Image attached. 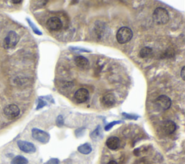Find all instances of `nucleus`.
Wrapping results in <instances>:
<instances>
[{"mask_svg":"<svg viewBox=\"0 0 185 164\" xmlns=\"http://www.w3.org/2000/svg\"><path fill=\"white\" fill-rule=\"evenodd\" d=\"M56 123H57V125L59 127H62L64 125V119L63 116L62 115H59L57 116V120H56Z\"/></svg>","mask_w":185,"mask_h":164,"instance_id":"4be33fe9","label":"nucleus"},{"mask_svg":"<svg viewBox=\"0 0 185 164\" xmlns=\"http://www.w3.org/2000/svg\"><path fill=\"white\" fill-rule=\"evenodd\" d=\"M107 164H118V163L116 160H110L109 162H108Z\"/></svg>","mask_w":185,"mask_h":164,"instance_id":"bb28decb","label":"nucleus"},{"mask_svg":"<svg viewBox=\"0 0 185 164\" xmlns=\"http://www.w3.org/2000/svg\"><path fill=\"white\" fill-rule=\"evenodd\" d=\"M89 92L86 88H80L75 93V99L78 103H82L86 102L89 98Z\"/></svg>","mask_w":185,"mask_h":164,"instance_id":"1a4fd4ad","label":"nucleus"},{"mask_svg":"<svg viewBox=\"0 0 185 164\" xmlns=\"http://www.w3.org/2000/svg\"><path fill=\"white\" fill-rule=\"evenodd\" d=\"M106 145L110 150H116L120 147L121 141L119 139V137H116V136H111V137H109L106 140Z\"/></svg>","mask_w":185,"mask_h":164,"instance_id":"9b49d317","label":"nucleus"},{"mask_svg":"<svg viewBox=\"0 0 185 164\" xmlns=\"http://www.w3.org/2000/svg\"><path fill=\"white\" fill-rule=\"evenodd\" d=\"M176 125L173 121H166L163 124V131L166 134H171L175 132Z\"/></svg>","mask_w":185,"mask_h":164,"instance_id":"ddd939ff","label":"nucleus"},{"mask_svg":"<svg viewBox=\"0 0 185 164\" xmlns=\"http://www.w3.org/2000/svg\"><path fill=\"white\" fill-rule=\"evenodd\" d=\"M102 106L106 108H110L114 106L116 103V98L114 93H106L103 96L101 100Z\"/></svg>","mask_w":185,"mask_h":164,"instance_id":"9d476101","label":"nucleus"},{"mask_svg":"<svg viewBox=\"0 0 185 164\" xmlns=\"http://www.w3.org/2000/svg\"><path fill=\"white\" fill-rule=\"evenodd\" d=\"M47 28L51 31H58L62 28V20L57 17H50L46 22Z\"/></svg>","mask_w":185,"mask_h":164,"instance_id":"0eeeda50","label":"nucleus"},{"mask_svg":"<svg viewBox=\"0 0 185 164\" xmlns=\"http://www.w3.org/2000/svg\"><path fill=\"white\" fill-rule=\"evenodd\" d=\"M26 20H27L28 22L29 25L30 26L31 29H32L33 31V32L35 33L36 34H37V35H38V36H41V35H42L41 31H40V30H38V28L36 27V26L35 25H34L33 23L32 22H31L30 20V19H28V18H27Z\"/></svg>","mask_w":185,"mask_h":164,"instance_id":"a211bd4d","label":"nucleus"},{"mask_svg":"<svg viewBox=\"0 0 185 164\" xmlns=\"http://www.w3.org/2000/svg\"><path fill=\"white\" fill-rule=\"evenodd\" d=\"M32 137L36 140L43 144H46L50 140V134L48 132L38 128H33L32 129Z\"/></svg>","mask_w":185,"mask_h":164,"instance_id":"39448f33","label":"nucleus"},{"mask_svg":"<svg viewBox=\"0 0 185 164\" xmlns=\"http://www.w3.org/2000/svg\"><path fill=\"white\" fill-rule=\"evenodd\" d=\"M184 69H185V67H182V70H181V78H182V80H185Z\"/></svg>","mask_w":185,"mask_h":164,"instance_id":"393cba45","label":"nucleus"},{"mask_svg":"<svg viewBox=\"0 0 185 164\" xmlns=\"http://www.w3.org/2000/svg\"><path fill=\"white\" fill-rule=\"evenodd\" d=\"M11 2L13 3V4H21L22 2V1H20V0H18V1H11Z\"/></svg>","mask_w":185,"mask_h":164,"instance_id":"a878e982","label":"nucleus"},{"mask_svg":"<svg viewBox=\"0 0 185 164\" xmlns=\"http://www.w3.org/2000/svg\"><path fill=\"white\" fill-rule=\"evenodd\" d=\"M70 51L75 52H91V51L90 49H85V48H80V47H74V46H70Z\"/></svg>","mask_w":185,"mask_h":164,"instance_id":"6ab92c4d","label":"nucleus"},{"mask_svg":"<svg viewBox=\"0 0 185 164\" xmlns=\"http://www.w3.org/2000/svg\"><path fill=\"white\" fill-rule=\"evenodd\" d=\"M122 115H123L126 119H134V120H137L139 118V116L135 115V114H127V113H122Z\"/></svg>","mask_w":185,"mask_h":164,"instance_id":"412c9836","label":"nucleus"},{"mask_svg":"<svg viewBox=\"0 0 185 164\" xmlns=\"http://www.w3.org/2000/svg\"><path fill=\"white\" fill-rule=\"evenodd\" d=\"M101 135V127L99 126V127H98L97 128H96V129H95L93 132H91V137L92 140H96L99 138Z\"/></svg>","mask_w":185,"mask_h":164,"instance_id":"f3484780","label":"nucleus"},{"mask_svg":"<svg viewBox=\"0 0 185 164\" xmlns=\"http://www.w3.org/2000/svg\"><path fill=\"white\" fill-rule=\"evenodd\" d=\"M153 19L155 23L165 25L169 21V14L164 8L158 7L153 13Z\"/></svg>","mask_w":185,"mask_h":164,"instance_id":"f257e3e1","label":"nucleus"},{"mask_svg":"<svg viewBox=\"0 0 185 164\" xmlns=\"http://www.w3.org/2000/svg\"><path fill=\"white\" fill-rule=\"evenodd\" d=\"M133 33L130 28L122 27L119 29L117 33V40L120 44H126L132 39Z\"/></svg>","mask_w":185,"mask_h":164,"instance_id":"7ed1b4c3","label":"nucleus"},{"mask_svg":"<svg viewBox=\"0 0 185 164\" xmlns=\"http://www.w3.org/2000/svg\"><path fill=\"white\" fill-rule=\"evenodd\" d=\"M78 150L80 153L84 154V155H88V154L91 153L92 152V147H91V145L89 143H85L80 145L78 147Z\"/></svg>","mask_w":185,"mask_h":164,"instance_id":"4468645a","label":"nucleus"},{"mask_svg":"<svg viewBox=\"0 0 185 164\" xmlns=\"http://www.w3.org/2000/svg\"><path fill=\"white\" fill-rule=\"evenodd\" d=\"M46 164H59V160L57 158H52L47 162Z\"/></svg>","mask_w":185,"mask_h":164,"instance_id":"b1692460","label":"nucleus"},{"mask_svg":"<svg viewBox=\"0 0 185 164\" xmlns=\"http://www.w3.org/2000/svg\"><path fill=\"white\" fill-rule=\"evenodd\" d=\"M123 122H122V121H114V122L109 123V124H108L105 127V130L106 131H109L110 130V129L112 128L113 127H114V125H116V124H121V123H122Z\"/></svg>","mask_w":185,"mask_h":164,"instance_id":"aec40b11","label":"nucleus"},{"mask_svg":"<svg viewBox=\"0 0 185 164\" xmlns=\"http://www.w3.org/2000/svg\"><path fill=\"white\" fill-rule=\"evenodd\" d=\"M20 114V109L17 105L13 103L7 105L4 109V115L8 121L12 120L18 117Z\"/></svg>","mask_w":185,"mask_h":164,"instance_id":"20e7f679","label":"nucleus"},{"mask_svg":"<svg viewBox=\"0 0 185 164\" xmlns=\"http://www.w3.org/2000/svg\"><path fill=\"white\" fill-rule=\"evenodd\" d=\"M20 41L18 34L15 31L11 30L8 33L7 35L3 39V47L5 49H13Z\"/></svg>","mask_w":185,"mask_h":164,"instance_id":"f03ea898","label":"nucleus"},{"mask_svg":"<svg viewBox=\"0 0 185 164\" xmlns=\"http://www.w3.org/2000/svg\"><path fill=\"white\" fill-rule=\"evenodd\" d=\"M17 146L20 150L22 152H26V153H33L36 150L35 145L31 142H27V141L18 140L17 142Z\"/></svg>","mask_w":185,"mask_h":164,"instance_id":"6e6552de","label":"nucleus"},{"mask_svg":"<svg viewBox=\"0 0 185 164\" xmlns=\"http://www.w3.org/2000/svg\"><path fill=\"white\" fill-rule=\"evenodd\" d=\"M75 63L79 68L83 69V70L87 69L90 65L88 59L83 57V56H78L77 57H75Z\"/></svg>","mask_w":185,"mask_h":164,"instance_id":"f8f14e48","label":"nucleus"},{"mask_svg":"<svg viewBox=\"0 0 185 164\" xmlns=\"http://www.w3.org/2000/svg\"><path fill=\"white\" fill-rule=\"evenodd\" d=\"M155 104L161 111L168 110L171 106V100L166 95H161L155 100Z\"/></svg>","mask_w":185,"mask_h":164,"instance_id":"423d86ee","label":"nucleus"},{"mask_svg":"<svg viewBox=\"0 0 185 164\" xmlns=\"http://www.w3.org/2000/svg\"><path fill=\"white\" fill-rule=\"evenodd\" d=\"M153 53V49L150 47L145 46L143 47L140 52V57L142 59L147 58V57H149L150 55Z\"/></svg>","mask_w":185,"mask_h":164,"instance_id":"2eb2a0df","label":"nucleus"},{"mask_svg":"<svg viewBox=\"0 0 185 164\" xmlns=\"http://www.w3.org/2000/svg\"><path fill=\"white\" fill-rule=\"evenodd\" d=\"M46 106V102L45 101H44L43 99H42L41 98H40L38 99V106H37V108L36 109L38 110L40 109H42V108L44 107V106Z\"/></svg>","mask_w":185,"mask_h":164,"instance_id":"5701e85b","label":"nucleus"},{"mask_svg":"<svg viewBox=\"0 0 185 164\" xmlns=\"http://www.w3.org/2000/svg\"><path fill=\"white\" fill-rule=\"evenodd\" d=\"M28 160L25 157L22 155H17L12 159L11 164H28Z\"/></svg>","mask_w":185,"mask_h":164,"instance_id":"dca6fc26","label":"nucleus"}]
</instances>
